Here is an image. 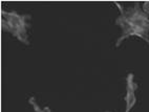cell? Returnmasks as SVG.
<instances>
[{
    "mask_svg": "<svg viewBox=\"0 0 149 112\" xmlns=\"http://www.w3.org/2000/svg\"><path fill=\"white\" fill-rule=\"evenodd\" d=\"M31 27V16L21 15L15 11L1 12V28L11 34L18 41L29 45V30Z\"/></svg>",
    "mask_w": 149,
    "mask_h": 112,
    "instance_id": "obj_2",
    "label": "cell"
},
{
    "mask_svg": "<svg viewBox=\"0 0 149 112\" xmlns=\"http://www.w3.org/2000/svg\"><path fill=\"white\" fill-rule=\"evenodd\" d=\"M29 104L33 107V109L35 110V112H52L51 108H48V107H44V108L40 107V105L38 104L34 96L29 99Z\"/></svg>",
    "mask_w": 149,
    "mask_h": 112,
    "instance_id": "obj_4",
    "label": "cell"
},
{
    "mask_svg": "<svg viewBox=\"0 0 149 112\" xmlns=\"http://www.w3.org/2000/svg\"><path fill=\"white\" fill-rule=\"evenodd\" d=\"M116 6L120 8V15L116 19V24L122 30L116 47H119L123 41L130 37L141 38L149 45V14L144 11L139 2L128 8H123L119 3H116Z\"/></svg>",
    "mask_w": 149,
    "mask_h": 112,
    "instance_id": "obj_1",
    "label": "cell"
},
{
    "mask_svg": "<svg viewBox=\"0 0 149 112\" xmlns=\"http://www.w3.org/2000/svg\"><path fill=\"white\" fill-rule=\"evenodd\" d=\"M104 112H110V111H104Z\"/></svg>",
    "mask_w": 149,
    "mask_h": 112,
    "instance_id": "obj_6",
    "label": "cell"
},
{
    "mask_svg": "<svg viewBox=\"0 0 149 112\" xmlns=\"http://www.w3.org/2000/svg\"><path fill=\"white\" fill-rule=\"evenodd\" d=\"M142 8H143V10L145 12H146L147 14H149V1H146V2H144L143 6H142Z\"/></svg>",
    "mask_w": 149,
    "mask_h": 112,
    "instance_id": "obj_5",
    "label": "cell"
},
{
    "mask_svg": "<svg viewBox=\"0 0 149 112\" xmlns=\"http://www.w3.org/2000/svg\"><path fill=\"white\" fill-rule=\"evenodd\" d=\"M136 89L138 84L134 81L133 73H128L126 77V93H125V112H130L136 104Z\"/></svg>",
    "mask_w": 149,
    "mask_h": 112,
    "instance_id": "obj_3",
    "label": "cell"
}]
</instances>
